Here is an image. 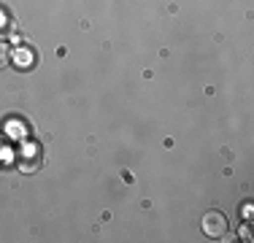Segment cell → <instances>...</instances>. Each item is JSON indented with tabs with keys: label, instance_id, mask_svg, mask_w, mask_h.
<instances>
[{
	"label": "cell",
	"instance_id": "6da1fadb",
	"mask_svg": "<svg viewBox=\"0 0 254 243\" xmlns=\"http://www.w3.org/2000/svg\"><path fill=\"white\" fill-rule=\"evenodd\" d=\"M41 162H44V151H41L35 143H25V146L19 149V168L25 170V173L38 170Z\"/></svg>",
	"mask_w": 254,
	"mask_h": 243
},
{
	"label": "cell",
	"instance_id": "7a4b0ae2",
	"mask_svg": "<svg viewBox=\"0 0 254 243\" xmlns=\"http://www.w3.org/2000/svg\"><path fill=\"white\" fill-rule=\"evenodd\" d=\"M203 233L208 235V238H222V235L227 233V219L219 214V211H208V214L203 216Z\"/></svg>",
	"mask_w": 254,
	"mask_h": 243
},
{
	"label": "cell",
	"instance_id": "3957f363",
	"mask_svg": "<svg viewBox=\"0 0 254 243\" xmlns=\"http://www.w3.org/2000/svg\"><path fill=\"white\" fill-rule=\"evenodd\" d=\"M14 62L19 65V68H33L35 65V52L30 46H19L14 52Z\"/></svg>",
	"mask_w": 254,
	"mask_h": 243
},
{
	"label": "cell",
	"instance_id": "277c9868",
	"mask_svg": "<svg viewBox=\"0 0 254 243\" xmlns=\"http://www.w3.org/2000/svg\"><path fill=\"white\" fill-rule=\"evenodd\" d=\"M5 62H8V46H5V44H0V68H3Z\"/></svg>",
	"mask_w": 254,
	"mask_h": 243
}]
</instances>
